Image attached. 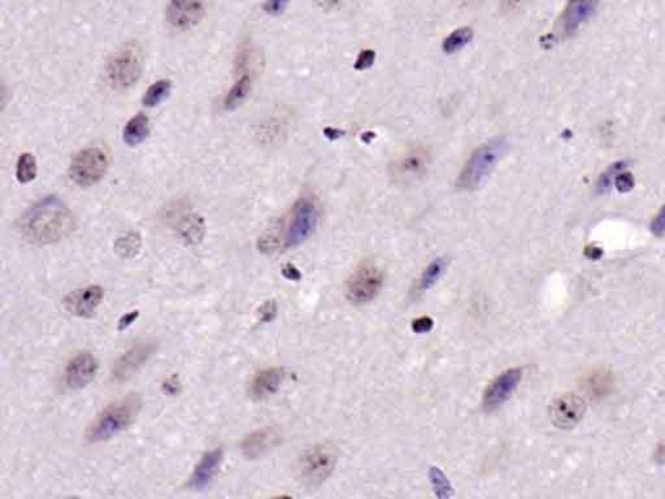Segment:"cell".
I'll use <instances>...</instances> for the list:
<instances>
[{"instance_id": "1", "label": "cell", "mask_w": 665, "mask_h": 499, "mask_svg": "<svg viewBox=\"0 0 665 499\" xmlns=\"http://www.w3.org/2000/svg\"><path fill=\"white\" fill-rule=\"evenodd\" d=\"M23 236L35 245H51L70 234L75 217L65 202L56 195H49L34 203L21 217Z\"/></svg>"}, {"instance_id": "2", "label": "cell", "mask_w": 665, "mask_h": 499, "mask_svg": "<svg viewBox=\"0 0 665 499\" xmlns=\"http://www.w3.org/2000/svg\"><path fill=\"white\" fill-rule=\"evenodd\" d=\"M139 410L141 399L134 394L112 403L87 428L86 438L90 442H103L116 437L132 425Z\"/></svg>"}, {"instance_id": "3", "label": "cell", "mask_w": 665, "mask_h": 499, "mask_svg": "<svg viewBox=\"0 0 665 499\" xmlns=\"http://www.w3.org/2000/svg\"><path fill=\"white\" fill-rule=\"evenodd\" d=\"M505 147L507 144L503 138H495L479 146L465 161L463 170L456 179V189L471 191L480 187L503 156Z\"/></svg>"}, {"instance_id": "4", "label": "cell", "mask_w": 665, "mask_h": 499, "mask_svg": "<svg viewBox=\"0 0 665 499\" xmlns=\"http://www.w3.org/2000/svg\"><path fill=\"white\" fill-rule=\"evenodd\" d=\"M319 217V206L315 199L311 196L300 198L289 213L286 228L282 237L284 247L294 248L305 242L317 227Z\"/></svg>"}, {"instance_id": "5", "label": "cell", "mask_w": 665, "mask_h": 499, "mask_svg": "<svg viewBox=\"0 0 665 499\" xmlns=\"http://www.w3.org/2000/svg\"><path fill=\"white\" fill-rule=\"evenodd\" d=\"M384 285V272L372 260L362 262L346 282V296L353 305H367L376 299Z\"/></svg>"}, {"instance_id": "6", "label": "cell", "mask_w": 665, "mask_h": 499, "mask_svg": "<svg viewBox=\"0 0 665 499\" xmlns=\"http://www.w3.org/2000/svg\"><path fill=\"white\" fill-rule=\"evenodd\" d=\"M142 72V58L134 44H127L110 58L107 67V80L116 90H125L134 85Z\"/></svg>"}, {"instance_id": "7", "label": "cell", "mask_w": 665, "mask_h": 499, "mask_svg": "<svg viewBox=\"0 0 665 499\" xmlns=\"http://www.w3.org/2000/svg\"><path fill=\"white\" fill-rule=\"evenodd\" d=\"M337 462V451L330 443H319L305 451L300 460V476L307 485L317 486L328 479Z\"/></svg>"}, {"instance_id": "8", "label": "cell", "mask_w": 665, "mask_h": 499, "mask_svg": "<svg viewBox=\"0 0 665 499\" xmlns=\"http://www.w3.org/2000/svg\"><path fill=\"white\" fill-rule=\"evenodd\" d=\"M108 168V158L106 153L96 149H86L77 153L70 164V178L78 187H87L95 185L104 177Z\"/></svg>"}, {"instance_id": "9", "label": "cell", "mask_w": 665, "mask_h": 499, "mask_svg": "<svg viewBox=\"0 0 665 499\" xmlns=\"http://www.w3.org/2000/svg\"><path fill=\"white\" fill-rule=\"evenodd\" d=\"M599 0H568L557 20L556 33L560 38H571L594 18Z\"/></svg>"}, {"instance_id": "10", "label": "cell", "mask_w": 665, "mask_h": 499, "mask_svg": "<svg viewBox=\"0 0 665 499\" xmlns=\"http://www.w3.org/2000/svg\"><path fill=\"white\" fill-rule=\"evenodd\" d=\"M521 368H509L505 369L500 374H498L494 380L488 385L482 396V407L486 412H493L514 394L519 384L521 382Z\"/></svg>"}, {"instance_id": "11", "label": "cell", "mask_w": 665, "mask_h": 499, "mask_svg": "<svg viewBox=\"0 0 665 499\" xmlns=\"http://www.w3.org/2000/svg\"><path fill=\"white\" fill-rule=\"evenodd\" d=\"M586 411V403L574 393H565L550 405V419L556 428L572 429L580 423Z\"/></svg>"}, {"instance_id": "12", "label": "cell", "mask_w": 665, "mask_h": 499, "mask_svg": "<svg viewBox=\"0 0 665 499\" xmlns=\"http://www.w3.org/2000/svg\"><path fill=\"white\" fill-rule=\"evenodd\" d=\"M155 351V343L151 341L137 342L133 346L120 356L112 369V379L116 382H122L133 377Z\"/></svg>"}, {"instance_id": "13", "label": "cell", "mask_w": 665, "mask_h": 499, "mask_svg": "<svg viewBox=\"0 0 665 499\" xmlns=\"http://www.w3.org/2000/svg\"><path fill=\"white\" fill-rule=\"evenodd\" d=\"M430 165V153L425 147H414L403 153L393 165V177L402 184L422 178Z\"/></svg>"}, {"instance_id": "14", "label": "cell", "mask_w": 665, "mask_h": 499, "mask_svg": "<svg viewBox=\"0 0 665 499\" xmlns=\"http://www.w3.org/2000/svg\"><path fill=\"white\" fill-rule=\"evenodd\" d=\"M205 0H169L167 21L177 30H189L201 23Z\"/></svg>"}, {"instance_id": "15", "label": "cell", "mask_w": 665, "mask_h": 499, "mask_svg": "<svg viewBox=\"0 0 665 499\" xmlns=\"http://www.w3.org/2000/svg\"><path fill=\"white\" fill-rule=\"evenodd\" d=\"M98 360L89 353L82 351L73 356L65 368V384L70 389H82L95 379L98 372Z\"/></svg>"}, {"instance_id": "16", "label": "cell", "mask_w": 665, "mask_h": 499, "mask_svg": "<svg viewBox=\"0 0 665 499\" xmlns=\"http://www.w3.org/2000/svg\"><path fill=\"white\" fill-rule=\"evenodd\" d=\"M104 290L98 285L77 289L64 301L65 310L76 317H91L101 305Z\"/></svg>"}, {"instance_id": "17", "label": "cell", "mask_w": 665, "mask_h": 499, "mask_svg": "<svg viewBox=\"0 0 665 499\" xmlns=\"http://www.w3.org/2000/svg\"><path fill=\"white\" fill-rule=\"evenodd\" d=\"M221 462H222V451L220 448L212 450L210 453L204 454L190 477V482H189L190 488H193L194 491L207 489L213 481L215 476L219 472Z\"/></svg>"}, {"instance_id": "18", "label": "cell", "mask_w": 665, "mask_h": 499, "mask_svg": "<svg viewBox=\"0 0 665 499\" xmlns=\"http://www.w3.org/2000/svg\"><path fill=\"white\" fill-rule=\"evenodd\" d=\"M285 379V372L282 368L272 367L256 373L250 384V394L256 400H262L265 398L276 394Z\"/></svg>"}, {"instance_id": "19", "label": "cell", "mask_w": 665, "mask_h": 499, "mask_svg": "<svg viewBox=\"0 0 665 499\" xmlns=\"http://www.w3.org/2000/svg\"><path fill=\"white\" fill-rule=\"evenodd\" d=\"M615 379L612 373L604 368L593 369L582 380V388L593 399H603L614 390Z\"/></svg>"}, {"instance_id": "20", "label": "cell", "mask_w": 665, "mask_h": 499, "mask_svg": "<svg viewBox=\"0 0 665 499\" xmlns=\"http://www.w3.org/2000/svg\"><path fill=\"white\" fill-rule=\"evenodd\" d=\"M274 431L270 429H261V431H253L250 436H247L242 442V453L250 459L259 457L270 448L274 442Z\"/></svg>"}, {"instance_id": "21", "label": "cell", "mask_w": 665, "mask_h": 499, "mask_svg": "<svg viewBox=\"0 0 665 499\" xmlns=\"http://www.w3.org/2000/svg\"><path fill=\"white\" fill-rule=\"evenodd\" d=\"M148 133H150L148 118L146 115L139 113L127 121L122 132V137H124L125 144L129 146H137L144 142V139L148 137Z\"/></svg>"}, {"instance_id": "22", "label": "cell", "mask_w": 665, "mask_h": 499, "mask_svg": "<svg viewBox=\"0 0 665 499\" xmlns=\"http://www.w3.org/2000/svg\"><path fill=\"white\" fill-rule=\"evenodd\" d=\"M471 39H473L471 27L464 26V27L455 29L454 32H451L443 39L442 50L447 55H452L456 52L462 51L465 46H468L471 42Z\"/></svg>"}, {"instance_id": "23", "label": "cell", "mask_w": 665, "mask_h": 499, "mask_svg": "<svg viewBox=\"0 0 665 499\" xmlns=\"http://www.w3.org/2000/svg\"><path fill=\"white\" fill-rule=\"evenodd\" d=\"M251 75L248 72H246L236 80V84L230 87L225 99V107L227 110H234L243 102L251 90Z\"/></svg>"}, {"instance_id": "24", "label": "cell", "mask_w": 665, "mask_h": 499, "mask_svg": "<svg viewBox=\"0 0 665 499\" xmlns=\"http://www.w3.org/2000/svg\"><path fill=\"white\" fill-rule=\"evenodd\" d=\"M445 268H446V262L442 259H436L434 262L430 263L429 267L424 271L422 277L419 279L414 293L422 294L424 291L429 290L442 276Z\"/></svg>"}, {"instance_id": "25", "label": "cell", "mask_w": 665, "mask_h": 499, "mask_svg": "<svg viewBox=\"0 0 665 499\" xmlns=\"http://www.w3.org/2000/svg\"><path fill=\"white\" fill-rule=\"evenodd\" d=\"M170 90H172V82L168 80L156 81L144 93V106L146 107H156L158 104H160L161 102H164L168 98Z\"/></svg>"}, {"instance_id": "26", "label": "cell", "mask_w": 665, "mask_h": 499, "mask_svg": "<svg viewBox=\"0 0 665 499\" xmlns=\"http://www.w3.org/2000/svg\"><path fill=\"white\" fill-rule=\"evenodd\" d=\"M37 175V163L32 153H23L17 160L16 177L21 184L33 181Z\"/></svg>"}, {"instance_id": "27", "label": "cell", "mask_w": 665, "mask_h": 499, "mask_svg": "<svg viewBox=\"0 0 665 499\" xmlns=\"http://www.w3.org/2000/svg\"><path fill=\"white\" fill-rule=\"evenodd\" d=\"M628 165L626 161H617L614 165H611L608 170L600 176L598 181V191L599 193H607L611 187H614V179H615L616 176L621 172V170H625Z\"/></svg>"}, {"instance_id": "28", "label": "cell", "mask_w": 665, "mask_h": 499, "mask_svg": "<svg viewBox=\"0 0 665 499\" xmlns=\"http://www.w3.org/2000/svg\"><path fill=\"white\" fill-rule=\"evenodd\" d=\"M118 251L125 256H132L139 247V238L135 234H127L118 241Z\"/></svg>"}, {"instance_id": "29", "label": "cell", "mask_w": 665, "mask_h": 499, "mask_svg": "<svg viewBox=\"0 0 665 499\" xmlns=\"http://www.w3.org/2000/svg\"><path fill=\"white\" fill-rule=\"evenodd\" d=\"M614 185L620 193L631 191L634 187V178L629 172H625V170H621L614 179Z\"/></svg>"}, {"instance_id": "30", "label": "cell", "mask_w": 665, "mask_h": 499, "mask_svg": "<svg viewBox=\"0 0 665 499\" xmlns=\"http://www.w3.org/2000/svg\"><path fill=\"white\" fill-rule=\"evenodd\" d=\"M376 60V52L373 50H362L357 59L355 61V69L356 70H365V69L371 68Z\"/></svg>"}, {"instance_id": "31", "label": "cell", "mask_w": 665, "mask_h": 499, "mask_svg": "<svg viewBox=\"0 0 665 499\" xmlns=\"http://www.w3.org/2000/svg\"><path fill=\"white\" fill-rule=\"evenodd\" d=\"M289 3L290 0H267V3L264 4V11L270 16H278L284 13Z\"/></svg>"}, {"instance_id": "32", "label": "cell", "mask_w": 665, "mask_h": 499, "mask_svg": "<svg viewBox=\"0 0 665 499\" xmlns=\"http://www.w3.org/2000/svg\"><path fill=\"white\" fill-rule=\"evenodd\" d=\"M433 325H434V322H433L431 317L422 316V317H417L416 320H413L412 330L416 333H428L433 328Z\"/></svg>"}, {"instance_id": "33", "label": "cell", "mask_w": 665, "mask_h": 499, "mask_svg": "<svg viewBox=\"0 0 665 499\" xmlns=\"http://www.w3.org/2000/svg\"><path fill=\"white\" fill-rule=\"evenodd\" d=\"M277 311V305L274 302L264 303L260 310L261 322H270L274 319Z\"/></svg>"}, {"instance_id": "34", "label": "cell", "mask_w": 665, "mask_h": 499, "mask_svg": "<svg viewBox=\"0 0 665 499\" xmlns=\"http://www.w3.org/2000/svg\"><path fill=\"white\" fill-rule=\"evenodd\" d=\"M138 316H139L138 311H133V312H129L125 316H122V319L118 322V329L124 330L129 328L137 320Z\"/></svg>"}, {"instance_id": "35", "label": "cell", "mask_w": 665, "mask_h": 499, "mask_svg": "<svg viewBox=\"0 0 665 499\" xmlns=\"http://www.w3.org/2000/svg\"><path fill=\"white\" fill-rule=\"evenodd\" d=\"M284 276L291 281H298L302 277L299 271L293 265H286V268H284Z\"/></svg>"}, {"instance_id": "36", "label": "cell", "mask_w": 665, "mask_h": 499, "mask_svg": "<svg viewBox=\"0 0 665 499\" xmlns=\"http://www.w3.org/2000/svg\"><path fill=\"white\" fill-rule=\"evenodd\" d=\"M585 254H586V256L590 258V259H594V260H595V259H599V258L602 256L603 251H602V248H599L597 246H589V247H586Z\"/></svg>"}, {"instance_id": "37", "label": "cell", "mask_w": 665, "mask_h": 499, "mask_svg": "<svg viewBox=\"0 0 665 499\" xmlns=\"http://www.w3.org/2000/svg\"><path fill=\"white\" fill-rule=\"evenodd\" d=\"M325 136L328 137L329 139H338L339 137L343 136V132L342 130H338V129H334V127H328L324 130Z\"/></svg>"}, {"instance_id": "38", "label": "cell", "mask_w": 665, "mask_h": 499, "mask_svg": "<svg viewBox=\"0 0 665 499\" xmlns=\"http://www.w3.org/2000/svg\"><path fill=\"white\" fill-rule=\"evenodd\" d=\"M652 228H655L654 229V232H655V233H657V230H659V232H663V228H664V222H663V211H660L659 216H657V219H655V221H654V227H652Z\"/></svg>"}, {"instance_id": "39", "label": "cell", "mask_w": 665, "mask_h": 499, "mask_svg": "<svg viewBox=\"0 0 665 499\" xmlns=\"http://www.w3.org/2000/svg\"><path fill=\"white\" fill-rule=\"evenodd\" d=\"M505 9H516L521 6L522 0H503Z\"/></svg>"}, {"instance_id": "40", "label": "cell", "mask_w": 665, "mask_h": 499, "mask_svg": "<svg viewBox=\"0 0 665 499\" xmlns=\"http://www.w3.org/2000/svg\"><path fill=\"white\" fill-rule=\"evenodd\" d=\"M6 102H7V91H6V87L0 84V110L6 106Z\"/></svg>"}]
</instances>
